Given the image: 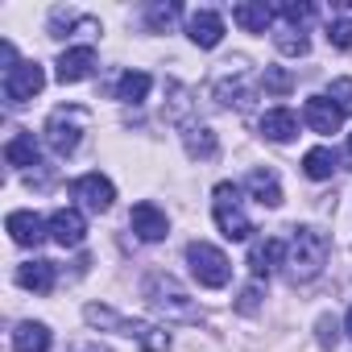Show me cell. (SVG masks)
<instances>
[{"instance_id": "ffe728a7", "label": "cell", "mask_w": 352, "mask_h": 352, "mask_svg": "<svg viewBox=\"0 0 352 352\" xmlns=\"http://www.w3.org/2000/svg\"><path fill=\"white\" fill-rule=\"evenodd\" d=\"M232 21L245 34H265L274 25V9L265 5V0H257V5H232Z\"/></svg>"}, {"instance_id": "9a60e30c", "label": "cell", "mask_w": 352, "mask_h": 352, "mask_svg": "<svg viewBox=\"0 0 352 352\" xmlns=\"http://www.w3.org/2000/svg\"><path fill=\"white\" fill-rule=\"evenodd\" d=\"M302 120L315 129V133H323V137H331V133H340V120H344V112L327 100V96H311L307 104H302Z\"/></svg>"}, {"instance_id": "7402d4cb", "label": "cell", "mask_w": 352, "mask_h": 352, "mask_svg": "<svg viewBox=\"0 0 352 352\" xmlns=\"http://www.w3.org/2000/svg\"><path fill=\"white\" fill-rule=\"evenodd\" d=\"M336 149H327V145H315V149H307V157H302V170H307V179H315V183H323V179H331L336 174Z\"/></svg>"}, {"instance_id": "277c9868", "label": "cell", "mask_w": 352, "mask_h": 352, "mask_svg": "<svg viewBox=\"0 0 352 352\" xmlns=\"http://www.w3.org/2000/svg\"><path fill=\"white\" fill-rule=\"evenodd\" d=\"M212 216H216V224L228 241H249L253 236V220L241 208V187L236 183H220L212 191Z\"/></svg>"}, {"instance_id": "5b68a950", "label": "cell", "mask_w": 352, "mask_h": 352, "mask_svg": "<svg viewBox=\"0 0 352 352\" xmlns=\"http://www.w3.org/2000/svg\"><path fill=\"white\" fill-rule=\"evenodd\" d=\"M83 124H87V112H83L79 104L54 108V112H50V120H46V145H50L58 157L75 153V149H79V141H83Z\"/></svg>"}, {"instance_id": "9c48e42d", "label": "cell", "mask_w": 352, "mask_h": 352, "mask_svg": "<svg viewBox=\"0 0 352 352\" xmlns=\"http://www.w3.org/2000/svg\"><path fill=\"white\" fill-rule=\"evenodd\" d=\"M96 67H100V58L91 46H71L58 54V83H83L96 75Z\"/></svg>"}, {"instance_id": "83f0119b", "label": "cell", "mask_w": 352, "mask_h": 352, "mask_svg": "<svg viewBox=\"0 0 352 352\" xmlns=\"http://www.w3.org/2000/svg\"><path fill=\"white\" fill-rule=\"evenodd\" d=\"M261 87H265V91H274V96H286V91L294 87V75H290V71H282V67H265Z\"/></svg>"}, {"instance_id": "4316f807", "label": "cell", "mask_w": 352, "mask_h": 352, "mask_svg": "<svg viewBox=\"0 0 352 352\" xmlns=\"http://www.w3.org/2000/svg\"><path fill=\"white\" fill-rule=\"evenodd\" d=\"M274 17H282L286 25H294V30H302L311 17H315V5H294V0H286V5H278L274 9Z\"/></svg>"}, {"instance_id": "8fae6325", "label": "cell", "mask_w": 352, "mask_h": 352, "mask_svg": "<svg viewBox=\"0 0 352 352\" xmlns=\"http://www.w3.org/2000/svg\"><path fill=\"white\" fill-rule=\"evenodd\" d=\"M278 265H286V241H278V236H261V241L249 245V270H253L257 282L270 278Z\"/></svg>"}, {"instance_id": "7a4b0ae2", "label": "cell", "mask_w": 352, "mask_h": 352, "mask_svg": "<svg viewBox=\"0 0 352 352\" xmlns=\"http://www.w3.org/2000/svg\"><path fill=\"white\" fill-rule=\"evenodd\" d=\"M83 319H87L91 327H108V331H116V336L137 340L145 352H166V348H170V336H166V331H157L153 323H141V319H124V315H116L112 307L91 302V307H83Z\"/></svg>"}, {"instance_id": "836d02e7", "label": "cell", "mask_w": 352, "mask_h": 352, "mask_svg": "<svg viewBox=\"0 0 352 352\" xmlns=\"http://www.w3.org/2000/svg\"><path fill=\"white\" fill-rule=\"evenodd\" d=\"M0 63H5V75L17 67V50H13V42H0Z\"/></svg>"}, {"instance_id": "52a82bcc", "label": "cell", "mask_w": 352, "mask_h": 352, "mask_svg": "<svg viewBox=\"0 0 352 352\" xmlns=\"http://www.w3.org/2000/svg\"><path fill=\"white\" fill-rule=\"evenodd\" d=\"M42 87H46V71H42L38 63H17V67L5 75V100H9V104H25V100H34Z\"/></svg>"}, {"instance_id": "ba28073f", "label": "cell", "mask_w": 352, "mask_h": 352, "mask_svg": "<svg viewBox=\"0 0 352 352\" xmlns=\"http://www.w3.org/2000/svg\"><path fill=\"white\" fill-rule=\"evenodd\" d=\"M71 195H75L87 212H108L112 199H116V187L104 179V174H83V179L71 183Z\"/></svg>"}, {"instance_id": "4fadbf2b", "label": "cell", "mask_w": 352, "mask_h": 352, "mask_svg": "<svg viewBox=\"0 0 352 352\" xmlns=\"http://www.w3.org/2000/svg\"><path fill=\"white\" fill-rule=\"evenodd\" d=\"M187 34H191V42L199 50H216L224 42V17L212 13V9H199V13L187 17Z\"/></svg>"}, {"instance_id": "d590c367", "label": "cell", "mask_w": 352, "mask_h": 352, "mask_svg": "<svg viewBox=\"0 0 352 352\" xmlns=\"http://www.w3.org/2000/svg\"><path fill=\"white\" fill-rule=\"evenodd\" d=\"M83 352H104V348H83Z\"/></svg>"}, {"instance_id": "3957f363", "label": "cell", "mask_w": 352, "mask_h": 352, "mask_svg": "<svg viewBox=\"0 0 352 352\" xmlns=\"http://www.w3.org/2000/svg\"><path fill=\"white\" fill-rule=\"evenodd\" d=\"M145 302L166 315V319H183V323H195L199 319V307L191 302V294L174 282L170 274H149L145 278Z\"/></svg>"}, {"instance_id": "e0dca14e", "label": "cell", "mask_w": 352, "mask_h": 352, "mask_svg": "<svg viewBox=\"0 0 352 352\" xmlns=\"http://www.w3.org/2000/svg\"><path fill=\"white\" fill-rule=\"evenodd\" d=\"M54 278H58V265L54 261H25V265H17V286H25L34 294H50L54 290Z\"/></svg>"}, {"instance_id": "d6a6232c", "label": "cell", "mask_w": 352, "mask_h": 352, "mask_svg": "<svg viewBox=\"0 0 352 352\" xmlns=\"http://www.w3.org/2000/svg\"><path fill=\"white\" fill-rule=\"evenodd\" d=\"M315 327H319V336H315V340H319L323 348H336V344H340V327H336V319H331V315H323Z\"/></svg>"}, {"instance_id": "30bf717a", "label": "cell", "mask_w": 352, "mask_h": 352, "mask_svg": "<svg viewBox=\"0 0 352 352\" xmlns=\"http://www.w3.org/2000/svg\"><path fill=\"white\" fill-rule=\"evenodd\" d=\"M5 228H9V236H13L17 245H25V249H38V245L50 236V220H42L38 212H9Z\"/></svg>"}, {"instance_id": "ac0fdd59", "label": "cell", "mask_w": 352, "mask_h": 352, "mask_svg": "<svg viewBox=\"0 0 352 352\" xmlns=\"http://www.w3.org/2000/svg\"><path fill=\"white\" fill-rule=\"evenodd\" d=\"M245 191L261 208H282V187H278V174L274 170H253L249 179H245Z\"/></svg>"}, {"instance_id": "4dcf8cb0", "label": "cell", "mask_w": 352, "mask_h": 352, "mask_svg": "<svg viewBox=\"0 0 352 352\" xmlns=\"http://www.w3.org/2000/svg\"><path fill=\"white\" fill-rule=\"evenodd\" d=\"M327 100L344 112V116H352V79H331V87H327Z\"/></svg>"}, {"instance_id": "5bb4252c", "label": "cell", "mask_w": 352, "mask_h": 352, "mask_svg": "<svg viewBox=\"0 0 352 352\" xmlns=\"http://www.w3.org/2000/svg\"><path fill=\"white\" fill-rule=\"evenodd\" d=\"M129 228L141 236V241H162L166 232H170V220H166V212L157 208V204H137L133 212H129Z\"/></svg>"}, {"instance_id": "44dd1931", "label": "cell", "mask_w": 352, "mask_h": 352, "mask_svg": "<svg viewBox=\"0 0 352 352\" xmlns=\"http://www.w3.org/2000/svg\"><path fill=\"white\" fill-rule=\"evenodd\" d=\"M13 348H17V352H50V327H46V323H34V319L17 323Z\"/></svg>"}, {"instance_id": "e575fe53", "label": "cell", "mask_w": 352, "mask_h": 352, "mask_svg": "<svg viewBox=\"0 0 352 352\" xmlns=\"http://www.w3.org/2000/svg\"><path fill=\"white\" fill-rule=\"evenodd\" d=\"M344 331H348V340H352V307H348V315H344Z\"/></svg>"}, {"instance_id": "f546056e", "label": "cell", "mask_w": 352, "mask_h": 352, "mask_svg": "<svg viewBox=\"0 0 352 352\" xmlns=\"http://www.w3.org/2000/svg\"><path fill=\"white\" fill-rule=\"evenodd\" d=\"M327 42H331L336 50H352V17L327 21Z\"/></svg>"}, {"instance_id": "d4e9b609", "label": "cell", "mask_w": 352, "mask_h": 352, "mask_svg": "<svg viewBox=\"0 0 352 352\" xmlns=\"http://www.w3.org/2000/svg\"><path fill=\"white\" fill-rule=\"evenodd\" d=\"M274 46H278L286 58H298V54H307V50H311V38H307L302 30H294V25H282V30L274 34Z\"/></svg>"}, {"instance_id": "6da1fadb", "label": "cell", "mask_w": 352, "mask_h": 352, "mask_svg": "<svg viewBox=\"0 0 352 352\" xmlns=\"http://www.w3.org/2000/svg\"><path fill=\"white\" fill-rule=\"evenodd\" d=\"M327 253H331L327 232H319V228H294L290 241H286V274H290V282L319 278L323 265H327Z\"/></svg>"}, {"instance_id": "484cf974", "label": "cell", "mask_w": 352, "mask_h": 352, "mask_svg": "<svg viewBox=\"0 0 352 352\" xmlns=\"http://www.w3.org/2000/svg\"><path fill=\"white\" fill-rule=\"evenodd\" d=\"M179 13H183L179 5H149V9H145V21H149L153 34H166L174 21H179Z\"/></svg>"}, {"instance_id": "f1b7e54d", "label": "cell", "mask_w": 352, "mask_h": 352, "mask_svg": "<svg viewBox=\"0 0 352 352\" xmlns=\"http://www.w3.org/2000/svg\"><path fill=\"white\" fill-rule=\"evenodd\" d=\"M216 100H220V104H236V108H249V100H253V96L241 87V79H236V83H232V79H224V83H216Z\"/></svg>"}, {"instance_id": "7c38bea8", "label": "cell", "mask_w": 352, "mask_h": 352, "mask_svg": "<svg viewBox=\"0 0 352 352\" xmlns=\"http://www.w3.org/2000/svg\"><path fill=\"white\" fill-rule=\"evenodd\" d=\"M83 236H87V220H83L75 208H58V212L50 216V241H54V245H63V249H79Z\"/></svg>"}, {"instance_id": "603a6c76", "label": "cell", "mask_w": 352, "mask_h": 352, "mask_svg": "<svg viewBox=\"0 0 352 352\" xmlns=\"http://www.w3.org/2000/svg\"><path fill=\"white\" fill-rule=\"evenodd\" d=\"M149 87H153V79H149L145 71H124V75L116 79V100H124V104H141V100L149 96Z\"/></svg>"}, {"instance_id": "d6986e66", "label": "cell", "mask_w": 352, "mask_h": 352, "mask_svg": "<svg viewBox=\"0 0 352 352\" xmlns=\"http://www.w3.org/2000/svg\"><path fill=\"white\" fill-rule=\"evenodd\" d=\"M5 162H9V166H17V170L38 166V162H42L38 137H34V133H17V137H9V141H5Z\"/></svg>"}, {"instance_id": "1f68e13d", "label": "cell", "mask_w": 352, "mask_h": 352, "mask_svg": "<svg viewBox=\"0 0 352 352\" xmlns=\"http://www.w3.org/2000/svg\"><path fill=\"white\" fill-rule=\"evenodd\" d=\"M261 294H265V286H261V282L245 286V290H241V298H236V311H241V315H253V311L261 307Z\"/></svg>"}, {"instance_id": "8d00e7d4", "label": "cell", "mask_w": 352, "mask_h": 352, "mask_svg": "<svg viewBox=\"0 0 352 352\" xmlns=\"http://www.w3.org/2000/svg\"><path fill=\"white\" fill-rule=\"evenodd\" d=\"M348 153H352V137H348Z\"/></svg>"}, {"instance_id": "8992f818", "label": "cell", "mask_w": 352, "mask_h": 352, "mask_svg": "<svg viewBox=\"0 0 352 352\" xmlns=\"http://www.w3.org/2000/svg\"><path fill=\"white\" fill-rule=\"evenodd\" d=\"M187 261H191L195 282H199V286H208V290H224V286H228V278H232L228 257H224L216 245H208V241H191V245H187Z\"/></svg>"}, {"instance_id": "cb8c5ba5", "label": "cell", "mask_w": 352, "mask_h": 352, "mask_svg": "<svg viewBox=\"0 0 352 352\" xmlns=\"http://www.w3.org/2000/svg\"><path fill=\"white\" fill-rule=\"evenodd\" d=\"M183 141H187V153H191V157H199V162L216 157V133H212L208 124H191V129L183 133Z\"/></svg>"}, {"instance_id": "2e32d148", "label": "cell", "mask_w": 352, "mask_h": 352, "mask_svg": "<svg viewBox=\"0 0 352 352\" xmlns=\"http://www.w3.org/2000/svg\"><path fill=\"white\" fill-rule=\"evenodd\" d=\"M294 133H298V116H294L290 108H270V112L261 116V137H265V141L286 145V141H294Z\"/></svg>"}]
</instances>
